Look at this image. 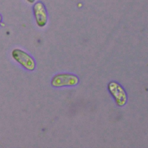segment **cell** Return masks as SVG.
<instances>
[{
	"mask_svg": "<svg viewBox=\"0 0 148 148\" xmlns=\"http://www.w3.org/2000/svg\"><path fill=\"white\" fill-rule=\"evenodd\" d=\"M13 58L28 71H34L35 68V62L34 58L27 53L20 49H14L12 51Z\"/></svg>",
	"mask_w": 148,
	"mask_h": 148,
	"instance_id": "obj_1",
	"label": "cell"
},
{
	"mask_svg": "<svg viewBox=\"0 0 148 148\" xmlns=\"http://www.w3.org/2000/svg\"><path fill=\"white\" fill-rule=\"evenodd\" d=\"M33 11L36 23L39 27H43L47 23V15L43 3L36 2L33 8Z\"/></svg>",
	"mask_w": 148,
	"mask_h": 148,
	"instance_id": "obj_4",
	"label": "cell"
},
{
	"mask_svg": "<svg viewBox=\"0 0 148 148\" xmlns=\"http://www.w3.org/2000/svg\"><path fill=\"white\" fill-rule=\"evenodd\" d=\"M29 3H34V2L36 1V0H27Z\"/></svg>",
	"mask_w": 148,
	"mask_h": 148,
	"instance_id": "obj_5",
	"label": "cell"
},
{
	"mask_svg": "<svg viewBox=\"0 0 148 148\" xmlns=\"http://www.w3.org/2000/svg\"><path fill=\"white\" fill-rule=\"evenodd\" d=\"M108 89L119 106H123L126 103V94L122 87L117 83L114 82L110 83L108 86Z\"/></svg>",
	"mask_w": 148,
	"mask_h": 148,
	"instance_id": "obj_3",
	"label": "cell"
},
{
	"mask_svg": "<svg viewBox=\"0 0 148 148\" xmlns=\"http://www.w3.org/2000/svg\"><path fill=\"white\" fill-rule=\"evenodd\" d=\"M1 21H2V16H1V15L0 14V24H1Z\"/></svg>",
	"mask_w": 148,
	"mask_h": 148,
	"instance_id": "obj_6",
	"label": "cell"
},
{
	"mask_svg": "<svg viewBox=\"0 0 148 148\" xmlns=\"http://www.w3.org/2000/svg\"><path fill=\"white\" fill-rule=\"evenodd\" d=\"M78 83V78L72 74L60 73L55 75L51 79V84L54 87L71 86Z\"/></svg>",
	"mask_w": 148,
	"mask_h": 148,
	"instance_id": "obj_2",
	"label": "cell"
}]
</instances>
